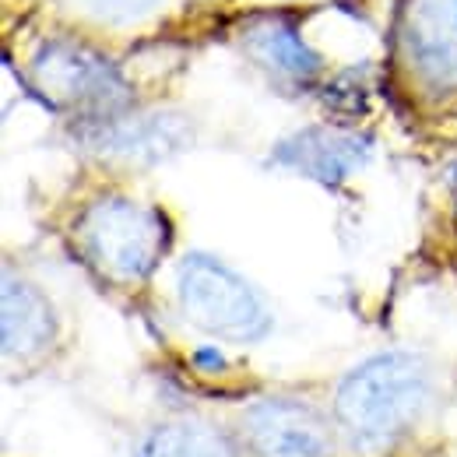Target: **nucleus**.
Segmentation results:
<instances>
[{"mask_svg":"<svg viewBox=\"0 0 457 457\" xmlns=\"http://www.w3.org/2000/svg\"><path fill=\"white\" fill-rule=\"evenodd\" d=\"M29 74H32V88L54 110L78 113L81 120L127 110L130 85L123 81L120 67L78 39L57 36L39 43L29 63Z\"/></svg>","mask_w":457,"mask_h":457,"instance_id":"20e7f679","label":"nucleus"},{"mask_svg":"<svg viewBox=\"0 0 457 457\" xmlns=\"http://www.w3.org/2000/svg\"><path fill=\"white\" fill-rule=\"evenodd\" d=\"M239 447L250 457H335L338 422L317 404L268 395L239 411Z\"/></svg>","mask_w":457,"mask_h":457,"instance_id":"39448f33","label":"nucleus"},{"mask_svg":"<svg viewBox=\"0 0 457 457\" xmlns=\"http://www.w3.org/2000/svg\"><path fill=\"white\" fill-rule=\"evenodd\" d=\"M243 46L261 67L282 74L288 81H313L324 67L320 54L299 36L295 25L282 18H261L243 29Z\"/></svg>","mask_w":457,"mask_h":457,"instance_id":"9d476101","label":"nucleus"},{"mask_svg":"<svg viewBox=\"0 0 457 457\" xmlns=\"http://www.w3.org/2000/svg\"><path fill=\"white\" fill-rule=\"evenodd\" d=\"M370 155H373V145L352 130L303 127L275 145L271 162L288 172H299L320 187H338L362 170Z\"/></svg>","mask_w":457,"mask_h":457,"instance_id":"6e6552de","label":"nucleus"},{"mask_svg":"<svg viewBox=\"0 0 457 457\" xmlns=\"http://www.w3.org/2000/svg\"><path fill=\"white\" fill-rule=\"evenodd\" d=\"M433 401V370L419 352H377L352 366L335 391V422L359 454L401 444Z\"/></svg>","mask_w":457,"mask_h":457,"instance_id":"f257e3e1","label":"nucleus"},{"mask_svg":"<svg viewBox=\"0 0 457 457\" xmlns=\"http://www.w3.org/2000/svg\"><path fill=\"white\" fill-rule=\"evenodd\" d=\"M74 236L85 261L120 286L145 282L159 268L170 243L166 219L155 208H145L123 194L92 201L81 212Z\"/></svg>","mask_w":457,"mask_h":457,"instance_id":"f03ea898","label":"nucleus"},{"mask_svg":"<svg viewBox=\"0 0 457 457\" xmlns=\"http://www.w3.org/2000/svg\"><path fill=\"white\" fill-rule=\"evenodd\" d=\"M194 362H197V366H215V370H226V359H222V352H215V348H197Z\"/></svg>","mask_w":457,"mask_h":457,"instance_id":"ddd939ff","label":"nucleus"},{"mask_svg":"<svg viewBox=\"0 0 457 457\" xmlns=\"http://www.w3.org/2000/svg\"><path fill=\"white\" fill-rule=\"evenodd\" d=\"M176 299L183 317L201 328L204 335H215L222 342L253 345L268 338L271 331V310L261 299V292L250 286L239 271H232L226 261L194 250L176 268Z\"/></svg>","mask_w":457,"mask_h":457,"instance_id":"7ed1b4c3","label":"nucleus"},{"mask_svg":"<svg viewBox=\"0 0 457 457\" xmlns=\"http://www.w3.org/2000/svg\"><path fill=\"white\" fill-rule=\"evenodd\" d=\"M137 457H236L232 444L204 422L170 419L145 433L137 444Z\"/></svg>","mask_w":457,"mask_h":457,"instance_id":"9b49d317","label":"nucleus"},{"mask_svg":"<svg viewBox=\"0 0 457 457\" xmlns=\"http://www.w3.org/2000/svg\"><path fill=\"white\" fill-rule=\"evenodd\" d=\"M81 141L106 159L159 166L194 145V123L172 110H152V113L120 110L110 116L81 120Z\"/></svg>","mask_w":457,"mask_h":457,"instance_id":"423d86ee","label":"nucleus"},{"mask_svg":"<svg viewBox=\"0 0 457 457\" xmlns=\"http://www.w3.org/2000/svg\"><path fill=\"white\" fill-rule=\"evenodd\" d=\"M398 36L404 63L426 88H457V0H404Z\"/></svg>","mask_w":457,"mask_h":457,"instance_id":"0eeeda50","label":"nucleus"},{"mask_svg":"<svg viewBox=\"0 0 457 457\" xmlns=\"http://www.w3.org/2000/svg\"><path fill=\"white\" fill-rule=\"evenodd\" d=\"M96 18L103 21H113V25H123V21H137L145 14H152L162 0H81Z\"/></svg>","mask_w":457,"mask_h":457,"instance_id":"f8f14e48","label":"nucleus"},{"mask_svg":"<svg viewBox=\"0 0 457 457\" xmlns=\"http://www.w3.org/2000/svg\"><path fill=\"white\" fill-rule=\"evenodd\" d=\"M57 338V313L43 288L29 278L7 271L4 275V295H0V342L7 359H29L39 355Z\"/></svg>","mask_w":457,"mask_h":457,"instance_id":"1a4fd4ad","label":"nucleus"}]
</instances>
